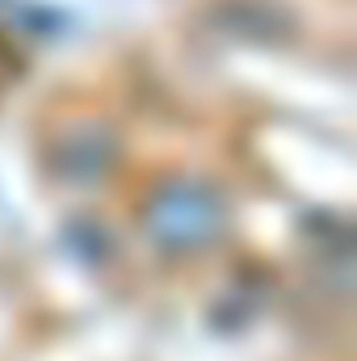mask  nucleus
Here are the masks:
<instances>
[{"instance_id":"obj_1","label":"nucleus","mask_w":357,"mask_h":361,"mask_svg":"<svg viewBox=\"0 0 357 361\" xmlns=\"http://www.w3.org/2000/svg\"><path fill=\"white\" fill-rule=\"evenodd\" d=\"M152 227L173 244H193L214 227V202L202 189H169L152 214Z\"/></svg>"}]
</instances>
